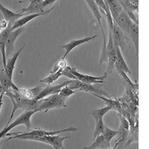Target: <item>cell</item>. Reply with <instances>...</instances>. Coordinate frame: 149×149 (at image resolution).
<instances>
[{"instance_id":"1f68e13d","label":"cell","mask_w":149,"mask_h":149,"mask_svg":"<svg viewBox=\"0 0 149 149\" xmlns=\"http://www.w3.org/2000/svg\"><path fill=\"white\" fill-rule=\"evenodd\" d=\"M118 115H119V119H120V122H121L120 125L122 126L123 128L130 130V123H129L128 120H127V119H126L125 117L124 116L122 113H118Z\"/></svg>"},{"instance_id":"7c38bea8","label":"cell","mask_w":149,"mask_h":149,"mask_svg":"<svg viewBox=\"0 0 149 149\" xmlns=\"http://www.w3.org/2000/svg\"><path fill=\"white\" fill-rule=\"evenodd\" d=\"M54 6H53L50 10H45L43 12H41V13H36V14H29L27 16H25V17H22V18L19 19L16 21L14 23L13 26H12V30L14 31L15 29H19V28H21V27H23L26 23L29 22V21L32 20L33 19L36 18L37 17H40V16H47L48 14H50L52 12V10L54 9Z\"/></svg>"},{"instance_id":"e0dca14e","label":"cell","mask_w":149,"mask_h":149,"mask_svg":"<svg viewBox=\"0 0 149 149\" xmlns=\"http://www.w3.org/2000/svg\"><path fill=\"white\" fill-rule=\"evenodd\" d=\"M97 148H102V149H110V142L107 140V139L104 137L103 134L98 136L95 138L93 142L91 144V146H87L84 148V149H97Z\"/></svg>"},{"instance_id":"5bb4252c","label":"cell","mask_w":149,"mask_h":149,"mask_svg":"<svg viewBox=\"0 0 149 149\" xmlns=\"http://www.w3.org/2000/svg\"><path fill=\"white\" fill-rule=\"evenodd\" d=\"M95 37H97V35H94L93 37H86V38H83V39H79V40H72L70 41L69 43L66 45H63V46H61V49H64L66 50V52H65L64 55L62 58L63 59H65L66 58V56L69 54V53L73 50L75 47L77 46H80V45H82L84 43H86V42H89V41L92 40L93 39H95Z\"/></svg>"},{"instance_id":"4fadbf2b","label":"cell","mask_w":149,"mask_h":149,"mask_svg":"<svg viewBox=\"0 0 149 149\" xmlns=\"http://www.w3.org/2000/svg\"><path fill=\"white\" fill-rule=\"evenodd\" d=\"M112 33H113L114 44L119 46L120 49L124 50L125 49V45L124 31L120 29V27L117 25V23L114 20L113 28V30H112Z\"/></svg>"},{"instance_id":"6da1fadb","label":"cell","mask_w":149,"mask_h":149,"mask_svg":"<svg viewBox=\"0 0 149 149\" xmlns=\"http://www.w3.org/2000/svg\"><path fill=\"white\" fill-rule=\"evenodd\" d=\"M78 129L74 127H70L68 128L63 129V130H57V131H46L45 130H42L40 127L34 129L32 130H29L27 132H14L7 134L6 136H9L10 137L5 141L10 140V139H19L22 140H32L36 137H40V136H53L57 135V134H61L64 132H72V131H78Z\"/></svg>"},{"instance_id":"f1b7e54d","label":"cell","mask_w":149,"mask_h":149,"mask_svg":"<svg viewBox=\"0 0 149 149\" xmlns=\"http://www.w3.org/2000/svg\"><path fill=\"white\" fill-rule=\"evenodd\" d=\"M76 92H77V90H72V89H70L68 86H66L61 89L58 93H59V95H61V96H62L63 98H65L67 99V98H69L70 95H73V94L76 93Z\"/></svg>"},{"instance_id":"277c9868","label":"cell","mask_w":149,"mask_h":149,"mask_svg":"<svg viewBox=\"0 0 149 149\" xmlns=\"http://www.w3.org/2000/svg\"><path fill=\"white\" fill-rule=\"evenodd\" d=\"M97 84H85L80 81L79 80H72L71 83L68 85L70 89L77 91H84L89 93H95L98 95H104L107 98H110L109 95L104 90L102 89V86Z\"/></svg>"},{"instance_id":"f546056e","label":"cell","mask_w":149,"mask_h":149,"mask_svg":"<svg viewBox=\"0 0 149 149\" xmlns=\"http://www.w3.org/2000/svg\"><path fill=\"white\" fill-rule=\"evenodd\" d=\"M66 66H67V65H66V62L65 61V59L61 58V61H58V63L54 65V66L53 67L52 70H51V71H50V74H53V73L57 72L59 71L60 70H62V69H63V68L66 67Z\"/></svg>"},{"instance_id":"ba28073f","label":"cell","mask_w":149,"mask_h":149,"mask_svg":"<svg viewBox=\"0 0 149 149\" xmlns=\"http://www.w3.org/2000/svg\"><path fill=\"white\" fill-rule=\"evenodd\" d=\"M44 0H27V1H20L19 2H30L28 7L24 8L18 10L17 13H22L26 15L31 14H36V13H41L45 11L42 8V2Z\"/></svg>"},{"instance_id":"cb8c5ba5","label":"cell","mask_w":149,"mask_h":149,"mask_svg":"<svg viewBox=\"0 0 149 149\" xmlns=\"http://www.w3.org/2000/svg\"><path fill=\"white\" fill-rule=\"evenodd\" d=\"M62 70H63V69H62V70H60L59 71H58L57 72L53 73V74H50L49 76L46 77V78H43V79H41L40 81V83L47 84L49 85L52 84L53 82L57 81V80L62 75Z\"/></svg>"},{"instance_id":"4316f807","label":"cell","mask_w":149,"mask_h":149,"mask_svg":"<svg viewBox=\"0 0 149 149\" xmlns=\"http://www.w3.org/2000/svg\"><path fill=\"white\" fill-rule=\"evenodd\" d=\"M129 134H130V130L123 128L120 125V127L119 128V134H118V135H119V137L117 139L116 143L119 146L122 142L127 140V139L129 137Z\"/></svg>"},{"instance_id":"2e32d148","label":"cell","mask_w":149,"mask_h":149,"mask_svg":"<svg viewBox=\"0 0 149 149\" xmlns=\"http://www.w3.org/2000/svg\"><path fill=\"white\" fill-rule=\"evenodd\" d=\"M0 11L2 12L5 21L7 22H12V23H14L17 19L22 18L24 15H26L25 14H22V13H15V12L12 11L3 6L2 3H0Z\"/></svg>"},{"instance_id":"4dcf8cb0","label":"cell","mask_w":149,"mask_h":149,"mask_svg":"<svg viewBox=\"0 0 149 149\" xmlns=\"http://www.w3.org/2000/svg\"><path fill=\"white\" fill-rule=\"evenodd\" d=\"M72 68L69 66H66V67L63 68V70H62V75H64V76L67 77V78H70L72 80H78V78L74 76V74L72 73Z\"/></svg>"},{"instance_id":"ffe728a7","label":"cell","mask_w":149,"mask_h":149,"mask_svg":"<svg viewBox=\"0 0 149 149\" xmlns=\"http://www.w3.org/2000/svg\"><path fill=\"white\" fill-rule=\"evenodd\" d=\"M104 1L105 4L108 5L110 13H111V15L114 20L123 10L119 0H104Z\"/></svg>"},{"instance_id":"e575fe53","label":"cell","mask_w":149,"mask_h":149,"mask_svg":"<svg viewBox=\"0 0 149 149\" xmlns=\"http://www.w3.org/2000/svg\"><path fill=\"white\" fill-rule=\"evenodd\" d=\"M3 94H0V113H1V110H2V104H3Z\"/></svg>"},{"instance_id":"74e56055","label":"cell","mask_w":149,"mask_h":149,"mask_svg":"<svg viewBox=\"0 0 149 149\" xmlns=\"http://www.w3.org/2000/svg\"><path fill=\"white\" fill-rule=\"evenodd\" d=\"M4 142H5V141L4 140V141H2V142H0V147H1V146H2V143H3Z\"/></svg>"},{"instance_id":"7402d4cb","label":"cell","mask_w":149,"mask_h":149,"mask_svg":"<svg viewBox=\"0 0 149 149\" xmlns=\"http://www.w3.org/2000/svg\"><path fill=\"white\" fill-rule=\"evenodd\" d=\"M129 36L130 37L136 49V56L139 55V25L133 22L130 27Z\"/></svg>"},{"instance_id":"8d00e7d4","label":"cell","mask_w":149,"mask_h":149,"mask_svg":"<svg viewBox=\"0 0 149 149\" xmlns=\"http://www.w3.org/2000/svg\"><path fill=\"white\" fill-rule=\"evenodd\" d=\"M118 146H119V145H118V144H116H116H115V146H114L113 148V149H116V148L118 147Z\"/></svg>"},{"instance_id":"9c48e42d","label":"cell","mask_w":149,"mask_h":149,"mask_svg":"<svg viewBox=\"0 0 149 149\" xmlns=\"http://www.w3.org/2000/svg\"><path fill=\"white\" fill-rule=\"evenodd\" d=\"M71 81H66L63 82V83L60 84L58 85H54V86H46L45 88L42 89V91L40 93V94L37 96V98L34 99V100H40L42 98H46V97L49 96V95H53V94H56V93H58L60 92V90L61 89L64 87V86H68L71 83Z\"/></svg>"},{"instance_id":"836d02e7","label":"cell","mask_w":149,"mask_h":149,"mask_svg":"<svg viewBox=\"0 0 149 149\" xmlns=\"http://www.w3.org/2000/svg\"><path fill=\"white\" fill-rule=\"evenodd\" d=\"M57 0H44L42 2V8L44 9L45 8L50 6L51 5L54 4Z\"/></svg>"},{"instance_id":"8fae6325","label":"cell","mask_w":149,"mask_h":149,"mask_svg":"<svg viewBox=\"0 0 149 149\" xmlns=\"http://www.w3.org/2000/svg\"><path fill=\"white\" fill-rule=\"evenodd\" d=\"M117 25L120 27V29L123 31L125 34H128L130 33V29L133 24V21L130 19L129 16L125 10H122L117 18L114 19Z\"/></svg>"},{"instance_id":"83f0119b","label":"cell","mask_w":149,"mask_h":149,"mask_svg":"<svg viewBox=\"0 0 149 149\" xmlns=\"http://www.w3.org/2000/svg\"><path fill=\"white\" fill-rule=\"evenodd\" d=\"M118 134H119V130H112V129L109 128L107 125L104 126V130L103 135L104 136V137L107 139V140L108 141V142H110L112 139L116 135H118Z\"/></svg>"},{"instance_id":"d6a6232c","label":"cell","mask_w":149,"mask_h":149,"mask_svg":"<svg viewBox=\"0 0 149 149\" xmlns=\"http://www.w3.org/2000/svg\"><path fill=\"white\" fill-rule=\"evenodd\" d=\"M95 2H96L97 5L99 6L100 8L103 9V10L106 12V10H107V7H106V4H105L104 0H95Z\"/></svg>"},{"instance_id":"44dd1931","label":"cell","mask_w":149,"mask_h":149,"mask_svg":"<svg viewBox=\"0 0 149 149\" xmlns=\"http://www.w3.org/2000/svg\"><path fill=\"white\" fill-rule=\"evenodd\" d=\"M43 87L41 86H36L35 87L30 90H25V89H19L18 93L22 97L27 99H35L37 96L42 90Z\"/></svg>"},{"instance_id":"ac0fdd59","label":"cell","mask_w":149,"mask_h":149,"mask_svg":"<svg viewBox=\"0 0 149 149\" xmlns=\"http://www.w3.org/2000/svg\"><path fill=\"white\" fill-rule=\"evenodd\" d=\"M91 94L94 96L98 97V98H101L102 100H103L105 102V104H107V106H109L112 110H116L117 112V113H122V104L118 99L113 100V99H112L110 98H106L104 95H98V94H95V93H91Z\"/></svg>"},{"instance_id":"484cf974","label":"cell","mask_w":149,"mask_h":149,"mask_svg":"<svg viewBox=\"0 0 149 149\" xmlns=\"http://www.w3.org/2000/svg\"><path fill=\"white\" fill-rule=\"evenodd\" d=\"M117 72L119 73V74L121 75V77H122V78H123L125 81H126V83H127V86H129L130 87V89L132 90H138V86H139V85H138L137 83H133V81H131V80L129 78V77L127 75V73L125 72H124L123 70H117Z\"/></svg>"},{"instance_id":"30bf717a","label":"cell","mask_w":149,"mask_h":149,"mask_svg":"<svg viewBox=\"0 0 149 149\" xmlns=\"http://www.w3.org/2000/svg\"><path fill=\"white\" fill-rule=\"evenodd\" d=\"M25 31V28L21 27L12 31L6 40V58H9L14 51V43L17 37Z\"/></svg>"},{"instance_id":"8992f818","label":"cell","mask_w":149,"mask_h":149,"mask_svg":"<svg viewBox=\"0 0 149 149\" xmlns=\"http://www.w3.org/2000/svg\"><path fill=\"white\" fill-rule=\"evenodd\" d=\"M69 138H70L69 136H61V135L43 136L34 138L33 141H37V142L51 145L54 149H65L63 142L65 139Z\"/></svg>"},{"instance_id":"52a82bcc","label":"cell","mask_w":149,"mask_h":149,"mask_svg":"<svg viewBox=\"0 0 149 149\" xmlns=\"http://www.w3.org/2000/svg\"><path fill=\"white\" fill-rule=\"evenodd\" d=\"M72 73L74 76L79 80L80 81L85 84H104L105 83L104 80L107 78V74L106 72L104 74L103 76L101 77H94L88 74H83L80 73L76 70V68H72Z\"/></svg>"},{"instance_id":"d590c367","label":"cell","mask_w":149,"mask_h":149,"mask_svg":"<svg viewBox=\"0 0 149 149\" xmlns=\"http://www.w3.org/2000/svg\"><path fill=\"white\" fill-rule=\"evenodd\" d=\"M2 91H3V87H2V85L0 83V94H2Z\"/></svg>"},{"instance_id":"9a60e30c","label":"cell","mask_w":149,"mask_h":149,"mask_svg":"<svg viewBox=\"0 0 149 149\" xmlns=\"http://www.w3.org/2000/svg\"><path fill=\"white\" fill-rule=\"evenodd\" d=\"M26 45V43H24V45L20 48V49H19V51H17L16 53H14L11 58H9L7 61L6 66H5V68L4 70H5V73L7 74L8 76L11 80L12 78H13V73H14V68H15V64L16 62H17V60L18 59V57L19 56V54H20L21 52L23 50V49L25 48Z\"/></svg>"},{"instance_id":"3957f363","label":"cell","mask_w":149,"mask_h":149,"mask_svg":"<svg viewBox=\"0 0 149 149\" xmlns=\"http://www.w3.org/2000/svg\"><path fill=\"white\" fill-rule=\"evenodd\" d=\"M38 111L37 110H28V111H25L24 113H22L15 121H14L12 123L9 124L8 125L6 126L0 132V139L3 138L4 136H5L6 134H8V132L11 129H13L14 127H17L18 125H24L26 127L28 130H30L31 125V118Z\"/></svg>"},{"instance_id":"7a4b0ae2","label":"cell","mask_w":149,"mask_h":149,"mask_svg":"<svg viewBox=\"0 0 149 149\" xmlns=\"http://www.w3.org/2000/svg\"><path fill=\"white\" fill-rule=\"evenodd\" d=\"M40 100V105L38 108V111L40 112L44 110L45 113H46L51 109L66 107V101L67 99L61 96L59 93H56V94L49 95L46 98H42Z\"/></svg>"},{"instance_id":"d6986e66","label":"cell","mask_w":149,"mask_h":149,"mask_svg":"<svg viewBox=\"0 0 149 149\" xmlns=\"http://www.w3.org/2000/svg\"><path fill=\"white\" fill-rule=\"evenodd\" d=\"M115 47L116 51V62L115 64L116 70H123L124 72H125L126 73L130 74V70H129L128 66H127V63H126L125 61L123 56H122L120 47L116 46V45H115Z\"/></svg>"},{"instance_id":"5b68a950","label":"cell","mask_w":149,"mask_h":149,"mask_svg":"<svg viewBox=\"0 0 149 149\" xmlns=\"http://www.w3.org/2000/svg\"><path fill=\"white\" fill-rule=\"evenodd\" d=\"M0 83L3 87V91L2 94L10 98V100H13L14 98V90L18 91L19 89L13 83L12 80L8 76L7 74L5 73L4 68L0 69Z\"/></svg>"},{"instance_id":"603a6c76","label":"cell","mask_w":149,"mask_h":149,"mask_svg":"<svg viewBox=\"0 0 149 149\" xmlns=\"http://www.w3.org/2000/svg\"><path fill=\"white\" fill-rule=\"evenodd\" d=\"M112 109L109 106H106V107H102V108L95 109V110H93V111L90 112V114L93 116L95 120H97V119H103L104 116L107 113V112H109Z\"/></svg>"},{"instance_id":"d4e9b609","label":"cell","mask_w":149,"mask_h":149,"mask_svg":"<svg viewBox=\"0 0 149 149\" xmlns=\"http://www.w3.org/2000/svg\"><path fill=\"white\" fill-rule=\"evenodd\" d=\"M104 123L103 119H99L95 120V128L93 134V140L95 139L98 136L103 134L104 130Z\"/></svg>"}]
</instances>
